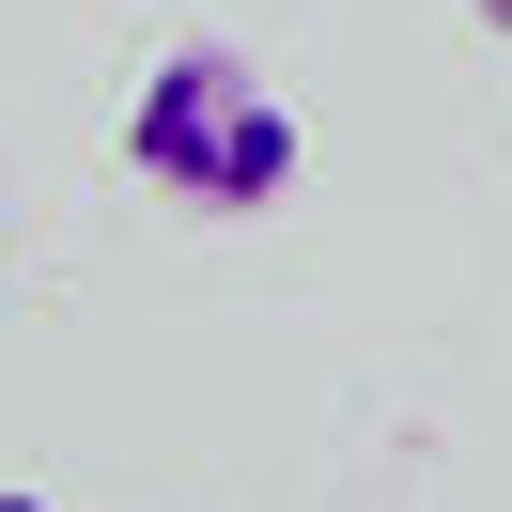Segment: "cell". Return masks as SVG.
<instances>
[{
	"mask_svg": "<svg viewBox=\"0 0 512 512\" xmlns=\"http://www.w3.org/2000/svg\"><path fill=\"white\" fill-rule=\"evenodd\" d=\"M295 109H280V78L264 63H233V47H156L140 63V94H125V171L140 187H171L187 218H264V202H295Z\"/></svg>",
	"mask_w": 512,
	"mask_h": 512,
	"instance_id": "obj_1",
	"label": "cell"
},
{
	"mask_svg": "<svg viewBox=\"0 0 512 512\" xmlns=\"http://www.w3.org/2000/svg\"><path fill=\"white\" fill-rule=\"evenodd\" d=\"M0 512H47V497H16V481H0Z\"/></svg>",
	"mask_w": 512,
	"mask_h": 512,
	"instance_id": "obj_3",
	"label": "cell"
},
{
	"mask_svg": "<svg viewBox=\"0 0 512 512\" xmlns=\"http://www.w3.org/2000/svg\"><path fill=\"white\" fill-rule=\"evenodd\" d=\"M466 16H481V32H512V0H466Z\"/></svg>",
	"mask_w": 512,
	"mask_h": 512,
	"instance_id": "obj_2",
	"label": "cell"
}]
</instances>
